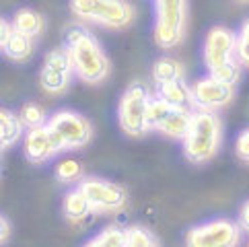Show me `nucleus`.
<instances>
[{
	"label": "nucleus",
	"instance_id": "17",
	"mask_svg": "<svg viewBox=\"0 0 249 247\" xmlns=\"http://www.w3.org/2000/svg\"><path fill=\"white\" fill-rule=\"evenodd\" d=\"M13 25L15 29L27 35V37H39L43 33V27H46V23H43V17L33 11V8H21V11H17L15 17H13Z\"/></svg>",
	"mask_w": 249,
	"mask_h": 247
},
{
	"label": "nucleus",
	"instance_id": "15",
	"mask_svg": "<svg viewBox=\"0 0 249 247\" xmlns=\"http://www.w3.org/2000/svg\"><path fill=\"white\" fill-rule=\"evenodd\" d=\"M157 87H159V95H157L159 99L171 103L175 107H183V109H190V105H194L192 87L185 81H173V83H165Z\"/></svg>",
	"mask_w": 249,
	"mask_h": 247
},
{
	"label": "nucleus",
	"instance_id": "21",
	"mask_svg": "<svg viewBox=\"0 0 249 247\" xmlns=\"http://www.w3.org/2000/svg\"><path fill=\"white\" fill-rule=\"evenodd\" d=\"M19 118H21V122L25 124V128H27V130L48 126V122H46V109H43L39 103H35V101H27V103L21 105Z\"/></svg>",
	"mask_w": 249,
	"mask_h": 247
},
{
	"label": "nucleus",
	"instance_id": "1",
	"mask_svg": "<svg viewBox=\"0 0 249 247\" xmlns=\"http://www.w3.org/2000/svg\"><path fill=\"white\" fill-rule=\"evenodd\" d=\"M66 52L72 60L74 74L83 83L97 85L109 74V58L101 43L83 27H72L66 33Z\"/></svg>",
	"mask_w": 249,
	"mask_h": 247
},
{
	"label": "nucleus",
	"instance_id": "3",
	"mask_svg": "<svg viewBox=\"0 0 249 247\" xmlns=\"http://www.w3.org/2000/svg\"><path fill=\"white\" fill-rule=\"evenodd\" d=\"M222 142V124L214 111H194L188 134L183 138V155L194 165L208 163Z\"/></svg>",
	"mask_w": 249,
	"mask_h": 247
},
{
	"label": "nucleus",
	"instance_id": "2",
	"mask_svg": "<svg viewBox=\"0 0 249 247\" xmlns=\"http://www.w3.org/2000/svg\"><path fill=\"white\" fill-rule=\"evenodd\" d=\"M204 64L210 76L235 87L241 76V62L237 56V33L220 25L212 27L204 39Z\"/></svg>",
	"mask_w": 249,
	"mask_h": 247
},
{
	"label": "nucleus",
	"instance_id": "26",
	"mask_svg": "<svg viewBox=\"0 0 249 247\" xmlns=\"http://www.w3.org/2000/svg\"><path fill=\"white\" fill-rule=\"evenodd\" d=\"M13 33H15V25H13V21H6V19L0 21V48L6 46V41L13 37Z\"/></svg>",
	"mask_w": 249,
	"mask_h": 247
},
{
	"label": "nucleus",
	"instance_id": "28",
	"mask_svg": "<svg viewBox=\"0 0 249 247\" xmlns=\"http://www.w3.org/2000/svg\"><path fill=\"white\" fill-rule=\"evenodd\" d=\"M0 227H2V231H0V243L6 245L8 237H11V223H8V220H6V216L0 218Z\"/></svg>",
	"mask_w": 249,
	"mask_h": 247
},
{
	"label": "nucleus",
	"instance_id": "6",
	"mask_svg": "<svg viewBox=\"0 0 249 247\" xmlns=\"http://www.w3.org/2000/svg\"><path fill=\"white\" fill-rule=\"evenodd\" d=\"M188 27V0H155V43L173 50L183 41Z\"/></svg>",
	"mask_w": 249,
	"mask_h": 247
},
{
	"label": "nucleus",
	"instance_id": "19",
	"mask_svg": "<svg viewBox=\"0 0 249 247\" xmlns=\"http://www.w3.org/2000/svg\"><path fill=\"white\" fill-rule=\"evenodd\" d=\"M85 247H128V229L122 227H105L93 239H89Z\"/></svg>",
	"mask_w": 249,
	"mask_h": 247
},
{
	"label": "nucleus",
	"instance_id": "7",
	"mask_svg": "<svg viewBox=\"0 0 249 247\" xmlns=\"http://www.w3.org/2000/svg\"><path fill=\"white\" fill-rule=\"evenodd\" d=\"M241 231V225L231 218H212L190 229L185 247H239Z\"/></svg>",
	"mask_w": 249,
	"mask_h": 247
},
{
	"label": "nucleus",
	"instance_id": "13",
	"mask_svg": "<svg viewBox=\"0 0 249 247\" xmlns=\"http://www.w3.org/2000/svg\"><path fill=\"white\" fill-rule=\"evenodd\" d=\"M62 151H64V146H62L60 138L50 126L33 128V130H27V134H25L23 153L29 163H35V165L48 163L50 159H54Z\"/></svg>",
	"mask_w": 249,
	"mask_h": 247
},
{
	"label": "nucleus",
	"instance_id": "23",
	"mask_svg": "<svg viewBox=\"0 0 249 247\" xmlns=\"http://www.w3.org/2000/svg\"><path fill=\"white\" fill-rule=\"evenodd\" d=\"M128 247H159V239L144 227H130Z\"/></svg>",
	"mask_w": 249,
	"mask_h": 247
},
{
	"label": "nucleus",
	"instance_id": "12",
	"mask_svg": "<svg viewBox=\"0 0 249 247\" xmlns=\"http://www.w3.org/2000/svg\"><path fill=\"white\" fill-rule=\"evenodd\" d=\"M192 97H194V105L200 111H218L222 107L233 101L235 97V87L229 83H222L214 76H204L198 78L192 85Z\"/></svg>",
	"mask_w": 249,
	"mask_h": 247
},
{
	"label": "nucleus",
	"instance_id": "11",
	"mask_svg": "<svg viewBox=\"0 0 249 247\" xmlns=\"http://www.w3.org/2000/svg\"><path fill=\"white\" fill-rule=\"evenodd\" d=\"M85 196L91 202L93 212H118V210L124 208L128 200L126 190L122 188L120 183L115 181H107V179H99V177H85L78 185Z\"/></svg>",
	"mask_w": 249,
	"mask_h": 247
},
{
	"label": "nucleus",
	"instance_id": "14",
	"mask_svg": "<svg viewBox=\"0 0 249 247\" xmlns=\"http://www.w3.org/2000/svg\"><path fill=\"white\" fill-rule=\"evenodd\" d=\"M62 212H64L66 220L72 225H81L93 214L91 202L85 196V192L81 188H74L72 192H68L62 202Z\"/></svg>",
	"mask_w": 249,
	"mask_h": 247
},
{
	"label": "nucleus",
	"instance_id": "20",
	"mask_svg": "<svg viewBox=\"0 0 249 247\" xmlns=\"http://www.w3.org/2000/svg\"><path fill=\"white\" fill-rule=\"evenodd\" d=\"M2 52L6 58H11L15 62H23L33 54V39L15 29L13 37L6 41V46H2Z\"/></svg>",
	"mask_w": 249,
	"mask_h": 247
},
{
	"label": "nucleus",
	"instance_id": "22",
	"mask_svg": "<svg viewBox=\"0 0 249 247\" xmlns=\"http://www.w3.org/2000/svg\"><path fill=\"white\" fill-rule=\"evenodd\" d=\"M56 177L62 183H72V181L83 179V165L78 161H72V159L60 161L56 165Z\"/></svg>",
	"mask_w": 249,
	"mask_h": 247
},
{
	"label": "nucleus",
	"instance_id": "9",
	"mask_svg": "<svg viewBox=\"0 0 249 247\" xmlns=\"http://www.w3.org/2000/svg\"><path fill=\"white\" fill-rule=\"evenodd\" d=\"M48 126L56 132L60 138L64 151H76L89 144V140L93 136V126L85 116L70 109L56 111L54 116L48 120Z\"/></svg>",
	"mask_w": 249,
	"mask_h": 247
},
{
	"label": "nucleus",
	"instance_id": "30",
	"mask_svg": "<svg viewBox=\"0 0 249 247\" xmlns=\"http://www.w3.org/2000/svg\"><path fill=\"white\" fill-rule=\"evenodd\" d=\"M247 247H249V241H247Z\"/></svg>",
	"mask_w": 249,
	"mask_h": 247
},
{
	"label": "nucleus",
	"instance_id": "25",
	"mask_svg": "<svg viewBox=\"0 0 249 247\" xmlns=\"http://www.w3.org/2000/svg\"><path fill=\"white\" fill-rule=\"evenodd\" d=\"M235 155L243 163H249V128L239 132V136L235 140Z\"/></svg>",
	"mask_w": 249,
	"mask_h": 247
},
{
	"label": "nucleus",
	"instance_id": "29",
	"mask_svg": "<svg viewBox=\"0 0 249 247\" xmlns=\"http://www.w3.org/2000/svg\"><path fill=\"white\" fill-rule=\"evenodd\" d=\"M241 2H249V0H241Z\"/></svg>",
	"mask_w": 249,
	"mask_h": 247
},
{
	"label": "nucleus",
	"instance_id": "24",
	"mask_svg": "<svg viewBox=\"0 0 249 247\" xmlns=\"http://www.w3.org/2000/svg\"><path fill=\"white\" fill-rule=\"evenodd\" d=\"M237 56L241 66L249 68V19L241 25V29L237 33Z\"/></svg>",
	"mask_w": 249,
	"mask_h": 247
},
{
	"label": "nucleus",
	"instance_id": "27",
	"mask_svg": "<svg viewBox=\"0 0 249 247\" xmlns=\"http://www.w3.org/2000/svg\"><path fill=\"white\" fill-rule=\"evenodd\" d=\"M239 225H241L243 231L249 233V202H245L241 210H239Z\"/></svg>",
	"mask_w": 249,
	"mask_h": 247
},
{
	"label": "nucleus",
	"instance_id": "5",
	"mask_svg": "<svg viewBox=\"0 0 249 247\" xmlns=\"http://www.w3.org/2000/svg\"><path fill=\"white\" fill-rule=\"evenodd\" d=\"M153 101L148 87L144 83H132L122 93V99L118 105V122L122 132L128 136H144L150 130L148 124V107Z\"/></svg>",
	"mask_w": 249,
	"mask_h": 247
},
{
	"label": "nucleus",
	"instance_id": "16",
	"mask_svg": "<svg viewBox=\"0 0 249 247\" xmlns=\"http://www.w3.org/2000/svg\"><path fill=\"white\" fill-rule=\"evenodd\" d=\"M23 130H25V124L21 122L19 113H13L8 109L0 111V146H2V151L19 142L23 136Z\"/></svg>",
	"mask_w": 249,
	"mask_h": 247
},
{
	"label": "nucleus",
	"instance_id": "4",
	"mask_svg": "<svg viewBox=\"0 0 249 247\" xmlns=\"http://www.w3.org/2000/svg\"><path fill=\"white\" fill-rule=\"evenodd\" d=\"M70 11L81 21L109 29H124L134 21V6L128 0H70Z\"/></svg>",
	"mask_w": 249,
	"mask_h": 247
},
{
	"label": "nucleus",
	"instance_id": "18",
	"mask_svg": "<svg viewBox=\"0 0 249 247\" xmlns=\"http://www.w3.org/2000/svg\"><path fill=\"white\" fill-rule=\"evenodd\" d=\"M153 78L157 85L173 83V81H185V68L179 60L175 58H159L153 64Z\"/></svg>",
	"mask_w": 249,
	"mask_h": 247
},
{
	"label": "nucleus",
	"instance_id": "10",
	"mask_svg": "<svg viewBox=\"0 0 249 247\" xmlns=\"http://www.w3.org/2000/svg\"><path fill=\"white\" fill-rule=\"evenodd\" d=\"M74 68L66 48H56L46 54L43 66L39 72V85L41 89L50 95H62L68 91L70 81H72Z\"/></svg>",
	"mask_w": 249,
	"mask_h": 247
},
{
	"label": "nucleus",
	"instance_id": "8",
	"mask_svg": "<svg viewBox=\"0 0 249 247\" xmlns=\"http://www.w3.org/2000/svg\"><path fill=\"white\" fill-rule=\"evenodd\" d=\"M194 113L190 109L175 107V105L167 103L159 97H153L148 107V124L150 130L161 132L163 136L173 138V140H183L188 134L190 122Z\"/></svg>",
	"mask_w": 249,
	"mask_h": 247
}]
</instances>
